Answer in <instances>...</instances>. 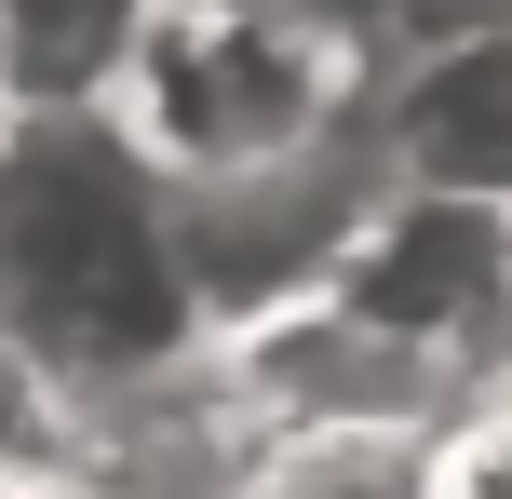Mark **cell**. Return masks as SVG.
I'll list each match as a JSON object with an SVG mask.
<instances>
[{
    "label": "cell",
    "instance_id": "obj_1",
    "mask_svg": "<svg viewBox=\"0 0 512 499\" xmlns=\"http://www.w3.org/2000/svg\"><path fill=\"white\" fill-rule=\"evenodd\" d=\"M0 351L54 419L216 351L189 311V270H176L162 162L108 108L0 122Z\"/></svg>",
    "mask_w": 512,
    "mask_h": 499
},
{
    "label": "cell",
    "instance_id": "obj_2",
    "mask_svg": "<svg viewBox=\"0 0 512 499\" xmlns=\"http://www.w3.org/2000/svg\"><path fill=\"white\" fill-rule=\"evenodd\" d=\"M364 54L310 41L270 0H149L122 81H108V122L162 162V176H216V162H256L310 122H351L364 108Z\"/></svg>",
    "mask_w": 512,
    "mask_h": 499
},
{
    "label": "cell",
    "instance_id": "obj_3",
    "mask_svg": "<svg viewBox=\"0 0 512 499\" xmlns=\"http://www.w3.org/2000/svg\"><path fill=\"white\" fill-rule=\"evenodd\" d=\"M176 203V270H189V311L203 338H256V324L310 311L337 284V257L364 243V216L391 203V162L378 135L351 122H310L256 162H216V176H162Z\"/></svg>",
    "mask_w": 512,
    "mask_h": 499
},
{
    "label": "cell",
    "instance_id": "obj_4",
    "mask_svg": "<svg viewBox=\"0 0 512 499\" xmlns=\"http://www.w3.org/2000/svg\"><path fill=\"white\" fill-rule=\"evenodd\" d=\"M324 297L351 324H378V338L445 351V365L486 378L499 351H512V216L445 203V189H391V203L364 216V243L337 257Z\"/></svg>",
    "mask_w": 512,
    "mask_h": 499
},
{
    "label": "cell",
    "instance_id": "obj_5",
    "mask_svg": "<svg viewBox=\"0 0 512 499\" xmlns=\"http://www.w3.org/2000/svg\"><path fill=\"white\" fill-rule=\"evenodd\" d=\"M364 135H378L391 189H445V203L512 216V14L391 41L364 81Z\"/></svg>",
    "mask_w": 512,
    "mask_h": 499
},
{
    "label": "cell",
    "instance_id": "obj_6",
    "mask_svg": "<svg viewBox=\"0 0 512 499\" xmlns=\"http://www.w3.org/2000/svg\"><path fill=\"white\" fill-rule=\"evenodd\" d=\"M149 0H0V122H81L108 108Z\"/></svg>",
    "mask_w": 512,
    "mask_h": 499
},
{
    "label": "cell",
    "instance_id": "obj_7",
    "mask_svg": "<svg viewBox=\"0 0 512 499\" xmlns=\"http://www.w3.org/2000/svg\"><path fill=\"white\" fill-rule=\"evenodd\" d=\"M270 14H297L310 41H337V54H364V68H378V54L405 41V0H270Z\"/></svg>",
    "mask_w": 512,
    "mask_h": 499
},
{
    "label": "cell",
    "instance_id": "obj_8",
    "mask_svg": "<svg viewBox=\"0 0 512 499\" xmlns=\"http://www.w3.org/2000/svg\"><path fill=\"white\" fill-rule=\"evenodd\" d=\"M0 499H27V486H14V473H0Z\"/></svg>",
    "mask_w": 512,
    "mask_h": 499
}]
</instances>
